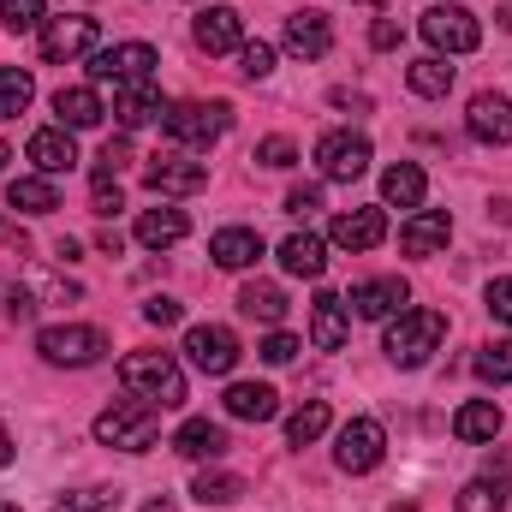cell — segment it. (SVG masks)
I'll list each match as a JSON object with an SVG mask.
<instances>
[{
    "mask_svg": "<svg viewBox=\"0 0 512 512\" xmlns=\"http://www.w3.org/2000/svg\"><path fill=\"white\" fill-rule=\"evenodd\" d=\"M405 84H411V96H429V102H441V96L453 90V66H447L441 54H423V60H411Z\"/></svg>",
    "mask_w": 512,
    "mask_h": 512,
    "instance_id": "f546056e",
    "label": "cell"
},
{
    "mask_svg": "<svg viewBox=\"0 0 512 512\" xmlns=\"http://www.w3.org/2000/svg\"><path fill=\"white\" fill-rule=\"evenodd\" d=\"M161 131L185 149H209L233 131V102H173L161 114Z\"/></svg>",
    "mask_w": 512,
    "mask_h": 512,
    "instance_id": "277c9868",
    "label": "cell"
},
{
    "mask_svg": "<svg viewBox=\"0 0 512 512\" xmlns=\"http://www.w3.org/2000/svg\"><path fill=\"white\" fill-rule=\"evenodd\" d=\"M114 114H120V131H137V126H149V120H161L167 102H161L155 84H126L120 102H114Z\"/></svg>",
    "mask_w": 512,
    "mask_h": 512,
    "instance_id": "484cf974",
    "label": "cell"
},
{
    "mask_svg": "<svg viewBox=\"0 0 512 512\" xmlns=\"http://www.w3.org/2000/svg\"><path fill=\"white\" fill-rule=\"evenodd\" d=\"M6 465H12V435L0 429V471H6Z\"/></svg>",
    "mask_w": 512,
    "mask_h": 512,
    "instance_id": "f907efd6",
    "label": "cell"
},
{
    "mask_svg": "<svg viewBox=\"0 0 512 512\" xmlns=\"http://www.w3.org/2000/svg\"><path fill=\"white\" fill-rule=\"evenodd\" d=\"M96 36H102V24L96 18H84V12H66V18H48V30H42V60H78V54H90L96 48Z\"/></svg>",
    "mask_w": 512,
    "mask_h": 512,
    "instance_id": "30bf717a",
    "label": "cell"
},
{
    "mask_svg": "<svg viewBox=\"0 0 512 512\" xmlns=\"http://www.w3.org/2000/svg\"><path fill=\"white\" fill-rule=\"evenodd\" d=\"M322 209V185H292L286 191V215H316Z\"/></svg>",
    "mask_w": 512,
    "mask_h": 512,
    "instance_id": "ee69618b",
    "label": "cell"
},
{
    "mask_svg": "<svg viewBox=\"0 0 512 512\" xmlns=\"http://www.w3.org/2000/svg\"><path fill=\"white\" fill-rule=\"evenodd\" d=\"M477 376H483L489 387L512 382V340H495V346H483V352H477Z\"/></svg>",
    "mask_w": 512,
    "mask_h": 512,
    "instance_id": "8d00e7d4",
    "label": "cell"
},
{
    "mask_svg": "<svg viewBox=\"0 0 512 512\" xmlns=\"http://www.w3.org/2000/svg\"><path fill=\"white\" fill-rule=\"evenodd\" d=\"M453 435H459V441H495V435H501V405H495V399H471V405H459Z\"/></svg>",
    "mask_w": 512,
    "mask_h": 512,
    "instance_id": "f1b7e54d",
    "label": "cell"
},
{
    "mask_svg": "<svg viewBox=\"0 0 512 512\" xmlns=\"http://www.w3.org/2000/svg\"><path fill=\"white\" fill-rule=\"evenodd\" d=\"M239 72H245V78H268V72H274V48H268V42H245V48H239Z\"/></svg>",
    "mask_w": 512,
    "mask_h": 512,
    "instance_id": "b9f144b4",
    "label": "cell"
},
{
    "mask_svg": "<svg viewBox=\"0 0 512 512\" xmlns=\"http://www.w3.org/2000/svg\"><path fill=\"white\" fill-rule=\"evenodd\" d=\"M120 382H126L137 399H149L155 411L185 405V370L173 364V352H131L126 364H120Z\"/></svg>",
    "mask_w": 512,
    "mask_h": 512,
    "instance_id": "6da1fadb",
    "label": "cell"
},
{
    "mask_svg": "<svg viewBox=\"0 0 512 512\" xmlns=\"http://www.w3.org/2000/svg\"><path fill=\"white\" fill-rule=\"evenodd\" d=\"M90 209H96V215H102V221H114V215H120V209H126V197H120V185H114V179H102V173H96V185H90Z\"/></svg>",
    "mask_w": 512,
    "mask_h": 512,
    "instance_id": "60d3db41",
    "label": "cell"
},
{
    "mask_svg": "<svg viewBox=\"0 0 512 512\" xmlns=\"http://www.w3.org/2000/svg\"><path fill=\"white\" fill-rule=\"evenodd\" d=\"M30 161H36V173H72V167H78V143H72V131L66 126L36 131V137H30Z\"/></svg>",
    "mask_w": 512,
    "mask_h": 512,
    "instance_id": "7402d4cb",
    "label": "cell"
},
{
    "mask_svg": "<svg viewBox=\"0 0 512 512\" xmlns=\"http://www.w3.org/2000/svg\"><path fill=\"white\" fill-rule=\"evenodd\" d=\"M30 96H36L30 72H18V66H0V120H18V114L30 108Z\"/></svg>",
    "mask_w": 512,
    "mask_h": 512,
    "instance_id": "e575fe53",
    "label": "cell"
},
{
    "mask_svg": "<svg viewBox=\"0 0 512 512\" xmlns=\"http://www.w3.org/2000/svg\"><path fill=\"white\" fill-rule=\"evenodd\" d=\"M191 495H197L203 507H233V501L245 495V483H239L233 471H203V477L191 483Z\"/></svg>",
    "mask_w": 512,
    "mask_h": 512,
    "instance_id": "836d02e7",
    "label": "cell"
},
{
    "mask_svg": "<svg viewBox=\"0 0 512 512\" xmlns=\"http://www.w3.org/2000/svg\"><path fill=\"white\" fill-rule=\"evenodd\" d=\"M155 435H161V411L149 399H114L96 417V441L102 447H120V453H149Z\"/></svg>",
    "mask_w": 512,
    "mask_h": 512,
    "instance_id": "3957f363",
    "label": "cell"
},
{
    "mask_svg": "<svg viewBox=\"0 0 512 512\" xmlns=\"http://www.w3.org/2000/svg\"><path fill=\"white\" fill-rule=\"evenodd\" d=\"M185 358H191L203 376H233L239 340H233V328H221V322H197V328L185 334Z\"/></svg>",
    "mask_w": 512,
    "mask_h": 512,
    "instance_id": "9c48e42d",
    "label": "cell"
},
{
    "mask_svg": "<svg viewBox=\"0 0 512 512\" xmlns=\"http://www.w3.org/2000/svg\"><path fill=\"white\" fill-rule=\"evenodd\" d=\"M143 322H149V328H173V322H179V304H173V298H149V304H143Z\"/></svg>",
    "mask_w": 512,
    "mask_h": 512,
    "instance_id": "c3c4849f",
    "label": "cell"
},
{
    "mask_svg": "<svg viewBox=\"0 0 512 512\" xmlns=\"http://www.w3.org/2000/svg\"><path fill=\"white\" fill-rule=\"evenodd\" d=\"M465 126H471V137L477 143H512V102L501 96V90H483L477 102H471V114H465Z\"/></svg>",
    "mask_w": 512,
    "mask_h": 512,
    "instance_id": "2e32d148",
    "label": "cell"
},
{
    "mask_svg": "<svg viewBox=\"0 0 512 512\" xmlns=\"http://www.w3.org/2000/svg\"><path fill=\"white\" fill-rule=\"evenodd\" d=\"M489 316L512 328V280H489Z\"/></svg>",
    "mask_w": 512,
    "mask_h": 512,
    "instance_id": "7dc6e473",
    "label": "cell"
},
{
    "mask_svg": "<svg viewBox=\"0 0 512 512\" xmlns=\"http://www.w3.org/2000/svg\"><path fill=\"white\" fill-rule=\"evenodd\" d=\"M185 233H191L185 209H143V215H137V245H149V251H167V245H179Z\"/></svg>",
    "mask_w": 512,
    "mask_h": 512,
    "instance_id": "cb8c5ba5",
    "label": "cell"
},
{
    "mask_svg": "<svg viewBox=\"0 0 512 512\" xmlns=\"http://www.w3.org/2000/svg\"><path fill=\"white\" fill-rule=\"evenodd\" d=\"M6 203L18 215H54L60 209V191H54V179H12L6 185Z\"/></svg>",
    "mask_w": 512,
    "mask_h": 512,
    "instance_id": "4dcf8cb0",
    "label": "cell"
},
{
    "mask_svg": "<svg viewBox=\"0 0 512 512\" xmlns=\"http://www.w3.org/2000/svg\"><path fill=\"white\" fill-rule=\"evenodd\" d=\"M126 161H131V137H108V143H102V155H96V173H102V179H114Z\"/></svg>",
    "mask_w": 512,
    "mask_h": 512,
    "instance_id": "7bdbcfd3",
    "label": "cell"
},
{
    "mask_svg": "<svg viewBox=\"0 0 512 512\" xmlns=\"http://www.w3.org/2000/svg\"><path fill=\"white\" fill-rule=\"evenodd\" d=\"M155 66H161V60H155L149 42H120V48H96V54H90V78H96V84H114V90L149 84Z\"/></svg>",
    "mask_w": 512,
    "mask_h": 512,
    "instance_id": "52a82bcc",
    "label": "cell"
},
{
    "mask_svg": "<svg viewBox=\"0 0 512 512\" xmlns=\"http://www.w3.org/2000/svg\"><path fill=\"white\" fill-rule=\"evenodd\" d=\"M298 358V340L292 334H268L262 340V364H292Z\"/></svg>",
    "mask_w": 512,
    "mask_h": 512,
    "instance_id": "bcb514c9",
    "label": "cell"
},
{
    "mask_svg": "<svg viewBox=\"0 0 512 512\" xmlns=\"http://www.w3.org/2000/svg\"><path fill=\"white\" fill-rule=\"evenodd\" d=\"M0 512H18V507H12V501H0Z\"/></svg>",
    "mask_w": 512,
    "mask_h": 512,
    "instance_id": "db71d44e",
    "label": "cell"
},
{
    "mask_svg": "<svg viewBox=\"0 0 512 512\" xmlns=\"http://www.w3.org/2000/svg\"><path fill=\"white\" fill-rule=\"evenodd\" d=\"M197 48H203V54H239V48H245V18H239L233 6L197 12Z\"/></svg>",
    "mask_w": 512,
    "mask_h": 512,
    "instance_id": "9a60e30c",
    "label": "cell"
},
{
    "mask_svg": "<svg viewBox=\"0 0 512 512\" xmlns=\"http://www.w3.org/2000/svg\"><path fill=\"white\" fill-rule=\"evenodd\" d=\"M328 239H334L340 251H376L387 239V215L382 209H346V215H334Z\"/></svg>",
    "mask_w": 512,
    "mask_h": 512,
    "instance_id": "5bb4252c",
    "label": "cell"
},
{
    "mask_svg": "<svg viewBox=\"0 0 512 512\" xmlns=\"http://www.w3.org/2000/svg\"><path fill=\"white\" fill-rule=\"evenodd\" d=\"M173 453H179V459H221V453H227V429L209 423V417H191V423H179Z\"/></svg>",
    "mask_w": 512,
    "mask_h": 512,
    "instance_id": "ffe728a7",
    "label": "cell"
},
{
    "mask_svg": "<svg viewBox=\"0 0 512 512\" xmlns=\"http://www.w3.org/2000/svg\"><path fill=\"white\" fill-rule=\"evenodd\" d=\"M495 18H501V24H507V30H512V0H507V6H501V12H495Z\"/></svg>",
    "mask_w": 512,
    "mask_h": 512,
    "instance_id": "f5cc1de1",
    "label": "cell"
},
{
    "mask_svg": "<svg viewBox=\"0 0 512 512\" xmlns=\"http://www.w3.org/2000/svg\"><path fill=\"white\" fill-rule=\"evenodd\" d=\"M280 268L298 274V280H322V268H328V245H322L316 233H292V239L280 245Z\"/></svg>",
    "mask_w": 512,
    "mask_h": 512,
    "instance_id": "d4e9b609",
    "label": "cell"
},
{
    "mask_svg": "<svg viewBox=\"0 0 512 512\" xmlns=\"http://www.w3.org/2000/svg\"><path fill=\"white\" fill-rule=\"evenodd\" d=\"M286 48H292L298 60H322V54L334 48L328 18H322V12H292V18H286Z\"/></svg>",
    "mask_w": 512,
    "mask_h": 512,
    "instance_id": "d6986e66",
    "label": "cell"
},
{
    "mask_svg": "<svg viewBox=\"0 0 512 512\" xmlns=\"http://www.w3.org/2000/svg\"><path fill=\"white\" fill-rule=\"evenodd\" d=\"M411 298V286L399 280V274H387V280H364V286H352V316H364V322H382V316H393L399 304Z\"/></svg>",
    "mask_w": 512,
    "mask_h": 512,
    "instance_id": "e0dca14e",
    "label": "cell"
},
{
    "mask_svg": "<svg viewBox=\"0 0 512 512\" xmlns=\"http://www.w3.org/2000/svg\"><path fill=\"white\" fill-rule=\"evenodd\" d=\"M143 512H173V501H161V495H155V501H149Z\"/></svg>",
    "mask_w": 512,
    "mask_h": 512,
    "instance_id": "816d5d0a",
    "label": "cell"
},
{
    "mask_svg": "<svg viewBox=\"0 0 512 512\" xmlns=\"http://www.w3.org/2000/svg\"><path fill=\"white\" fill-rule=\"evenodd\" d=\"M36 352L48 364H66V370H84L108 352V334L102 328H84V322H60V328H42L36 334Z\"/></svg>",
    "mask_w": 512,
    "mask_h": 512,
    "instance_id": "5b68a950",
    "label": "cell"
},
{
    "mask_svg": "<svg viewBox=\"0 0 512 512\" xmlns=\"http://www.w3.org/2000/svg\"><path fill=\"white\" fill-rule=\"evenodd\" d=\"M322 429H328V399H310L304 411H292L286 441H292V447H310V441H322Z\"/></svg>",
    "mask_w": 512,
    "mask_h": 512,
    "instance_id": "d590c367",
    "label": "cell"
},
{
    "mask_svg": "<svg viewBox=\"0 0 512 512\" xmlns=\"http://www.w3.org/2000/svg\"><path fill=\"white\" fill-rule=\"evenodd\" d=\"M370 42H376V48H399V42H405V30H399L393 18H376V30H370Z\"/></svg>",
    "mask_w": 512,
    "mask_h": 512,
    "instance_id": "681fc988",
    "label": "cell"
},
{
    "mask_svg": "<svg viewBox=\"0 0 512 512\" xmlns=\"http://www.w3.org/2000/svg\"><path fill=\"white\" fill-rule=\"evenodd\" d=\"M423 36H429L435 54H471V48L483 42V24H477V12H465V6H453V0H435V6L423 12Z\"/></svg>",
    "mask_w": 512,
    "mask_h": 512,
    "instance_id": "8992f818",
    "label": "cell"
},
{
    "mask_svg": "<svg viewBox=\"0 0 512 512\" xmlns=\"http://www.w3.org/2000/svg\"><path fill=\"white\" fill-rule=\"evenodd\" d=\"M364 6H382V0H364Z\"/></svg>",
    "mask_w": 512,
    "mask_h": 512,
    "instance_id": "9f6ffc18",
    "label": "cell"
},
{
    "mask_svg": "<svg viewBox=\"0 0 512 512\" xmlns=\"http://www.w3.org/2000/svg\"><path fill=\"white\" fill-rule=\"evenodd\" d=\"M239 310H245L251 322H280V316H286V292L268 286V280H251V286L239 292Z\"/></svg>",
    "mask_w": 512,
    "mask_h": 512,
    "instance_id": "d6a6232c",
    "label": "cell"
},
{
    "mask_svg": "<svg viewBox=\"0 0 512 512\" xmlns=\"http://www.w3.org/2000/svg\"><path fill=\"white\" fill-rule=\"evenodd\" d=\"M453 507H459V512H507V477L495 471V477H477V483H465Z\"/></svg>",
    "mask_w": 512,
    "mask_h": 512,
    "instance_id": "1f68e13d",
    "label": "cell"
},
{
    "mask_svg": "<svg viewBox=\"0 0 512 512\" xmlns=\"http://www.w3.org/2000/svg\"><path fill=\"white\" fill-rule=\"evenodd\" d=\"M423 191H429V179H423V167L417 161H399V167H387L382 173V197L393 209H417L423 203Z\"/></svg>",
    "mask_w": 512,
    "mask_h": 512,
    "instance_id": "83f0119b",
    "label": "cell"
},
{
    "mask_svg": "<svg viewBox=\"0 0 512 512\" xmlns=\"http://www.w3.org/2000/svg\"><path fill=\"white\" fill-rule=\"evenodd\" d=\"M251 161H256V167H274V173H280V167H292V161H298V143H292V137H262Z\"/></svg>",
    "mask_w": 512,
    "mask_h": 512,
    "instance_id": "f35d334b",
    "label": "cell"
},
{
    "mask_svg": "<svg viewBox=\"0 0 512 512\" xmlns=\"http://www.w3.org/2000/svg\"><path fill=\"white\" fill-rule=\"evenodd\" d=\"M387 453V429L376 417H352L346 429H340V447H334V465L340 471H352V477H364V471H376Z\"/></svg>",
    "mask_w": 512,
    "mask_h": 512,
    "instance_id": "ba28073f",
    "label": "cell"
},
{
    "mask_svg": "<svg viewBox=\"0 0 512 512\" xmlns=\"http://www.w3.org/2000/svg\"><path fill=\"white\" fill-rule=\"evenodd\" d=\"M54 114H60V126H66V131H96L108 108H102V96H96V90H84V84H78V90H54Z\"/></svg>",
    "mask_w": 512,
    "mask_h": 512,
    "instance_id": "603a6c76",
    "label": "cell"
},
{
    "mask_svg": "<svg viewBox=\"0 0 512 512\" xmlns=\"http://www.w3.org/2000/svg\"><path fill=\"white\" fill-rule=\"evenodd\" d=\"M6 322H18V328H24V322H36V292L12 286V292H6Z\"/></svg>",
    "mask_w": 512,
    "mask_h": 512,
    "instance_id": "f6af8a7d",
    "label": "cell"
},
{
    "mask_svg": "<svg viewBox=\"0 0 512 512\" xmlns=\"http://www.w3.org/2000/svg\"><path fill=\"white\" fill-rule=\"evenodd\" d=\"M0 167H6V143H0Z\"/></svg>",
    "mask_w": 512,
    "mask_h": 512,
    "instance_id": "11a10c76",
    "label": "cell"
},
{
    "mask_svg": "<svg viewBox=\"0 0 512 512\" xmlns=\"http://www.w3.org/2000/svg\"><path fill=\"white\" fill-rule=\"evenodd\" d=\"M447 239H453V215L447 209H417L399 227V251L405 256H435V251H447Z\"/></svg>",
    "mask_w": 512,
    "mask_h": 512,
    "instance_id": "4fadbf2b",
    "label": "cell"
},
{
    "mask_svg": "<svg viewBox=\"0 0 512 512\" xmlns=\"http://www.w3.org/2000/svg\"><path fill=\"white\" fill-rule=\"evenodd\" d=\"M280 411V393L268 382H233L227 387V417H239V423H268Z\"/></svg>",
    "mask_w": 512,
    "mask_h": 512,
    "instance_id": "44dd1931",
    "label": "cell"
},
{
    "mask_svg": "<svg viewBox=\"0 0 512 512\" xmlns=\"http://www.w3.org/2000/svg\"><path fill=\"white\" fill-rule=\"evenodd\" d=\"M441 340H447V316L441 310H399V322L387 328L382 352L399 370H417V364H429L441 352Z\"/></svg>",
    "mask_w": 512,
    "mask_h": 512,
    "instance_id": "7a4b0ae2",
    "label": "cell"
},
{
    "mask_svg": "<svg viewBox=\"0 0 512 512\" xmlns=\"http://www.w3.org/2000/svg\"><path fill=\"white\" fill-rule=\"evenodd\" d=\"M316 161H322L328 179L352 185V179H364V167H370V137H358V131H328V137L316 143Z\"/></svg>",
    "mask_w": 512,
    "mask_h": 512,
    "instance_id": "8fae6325",
    "label": "cell"
},
{
    "mask_svg": "<svg viewBox=\"0 0 512 512\" xmlns=\"http://www.w3.org/2000/svg\"><path fill=\"white\" fill-rule=\"evenodd\" d=\"M54 512H120V489H78V495L54 501Z\"/></svg>",
    "mask_w": 512,
    "mask_h": 512,
    "instance_id": "74e56055",
    "label": "cell"
},
{
    "mask_svg": "<svg viewBox=\"0 0 512 512\" xmlns=\"http://www.w3.org/2000/svg\"><path fill=\"white\" fill-rule=\"evenodd\" d=\"M209 256H215L221 268H251L256 256H262V239H256L251 227H221V233L209 239Z\"/></svg>",
    "mask_w": 512,
    "mask_h": 512,
    "instance_id": "4316f807",
    "label": "cell"
},
{
    "mask_svg": "<svg viewBox=\"0 0 512 512\" xmlns=\"http://www.w3.org/2000/svg\"><path fill=\"white\" fill-rule=\"evenodd\" d=\"M346 334H352V322H346V298L316 292V304H310V340H316L322 352H340Z\"/></svg>",
    "mask_w": 512,
    "mask_h": 512,
    "instance_id": "ac0fdd59",
    "label": "cell"
},
{
    "mask_svg": "<svg viewBox=\"0 0 512 512\" xmlns=\"http://www.w3.org/2000/svg\"><path fill=\"white\" fill-rule=\"evenodd\" d=\"M143 185L161 191V197H191V191L209 185V167H203V161H185V155H155V161L143 167Z\"/></svg>",
    "mask_w": 512,
    "mask_h": 512,
    "instance_id": "7c38bea8",
    "label": "cell"
},
{
    "mask_svg": "<svg viewBox=\"0 0 512 512\" xmlns=\"http://www.w3.org/2000/svg\"><path fill=\"white\" fill-rule=\"evenodd\" d=\"M0 24L6 30H36L42 24V0H0Z\"/></svg>",
    "mask_w": 512,
    "mask_h": 512,
    "instance_id": "ab89813d",
    "label": "cell"
}]
</instances>
